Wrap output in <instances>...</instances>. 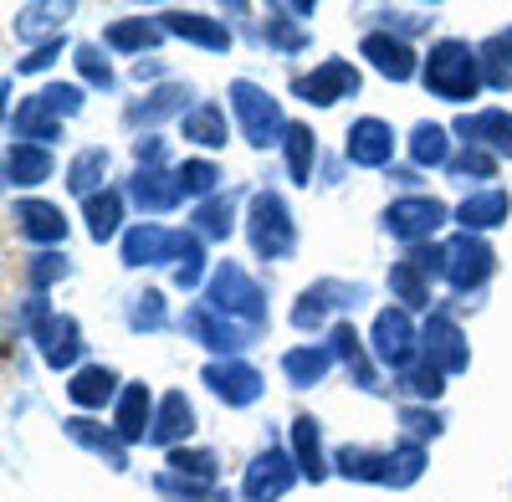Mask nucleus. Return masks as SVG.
Instances as JSON below:
<instances>
[{
    "label": "nucleus",
    "mask_w": 512,
    "mask_h": 502,
    "mask_svg": "<svg viewBox=\"0 0 512 502\" xmlns=\"http://www.w3.org/2000/svg\"><path fill=\"white\" fill-rule=\"evenodd\" d=\"M420 88L431 93V98H441V103L466 108V103L487 88L482 52L472 47V41H461V36L431 41V52H425V62H420Z\"/></svg>",
    "instance_id": "obj_1"
},
{
    "label": "nucleus",
    "mask_w": 512,
    "mask_h": 502,
    "mask_svg": "<svg viewBox=\"0 0 512 502\" xmlns=\"http://www.w3.org/2000/svg\"><path fill=\"white\" fill-rule=\"evenodd\" d=\"M200 303H210L216 313H226L231 323H241L251 333H262V339H267V328H272L267 287L256 282L241 262H216V267H210V282L200 292Z\"/></svg>",
    "instance_id": "obj_2"
},
{
    "label": "nucleus",
    "mask_w": 512,
    "mask_h": 502,
    "mask_svg": "<svg viewBox=\"0 0 512 502\" xmlns=\"http://www.w3.org/2000/svg\"><path fill=\"white\" fill-rule=\"evenodd\" d=\"M241 231L251 241L256 262H292L297 257V216L282 190H251Z\"/></svg>",
    "instance_id": "obj_3"
},
{
    "label": "nucleus",
    "mask_w": 512,
    "mask_h": 502,
    "mask_svg": "<svg viewBox=\"0 0 512 502\" xmlns=\"http://www.w3.org/2000/svg\"><path fill=\"white\" fill-rule=\"evenodd\" d=\"M226 103H231V118H236L241 139H246L256 154L282 149V139H287V129H292V118L282 113V98H272L262 82L236 77L231 88H226Z\"/></svg>",
    "instance_id": "obj_4"
},
{
    "label": "nucleus",
    "mask_w": 512,
    "mask_h": 502,
    "mask_svg": "<svg viewBox=\"0 0 512 502\" xmlns=\"http://www.w3.org/2000/svg\"><path fill=\"white\" fill-rule=\"evenodd\" d=\"M369 282H359V277H318V282H308L303 292H297V303H292V328L297 333H318V328H333V323H344L354 308H364L369 303Z\"/></svg>",
    "instance_id": "obj_5"
},
{
    "label": "nucleus",
    "mask_w": 512,
    "mask_h": 502,
    "mask_svg": "<svg viewBox=\"0 0 512 502\" xmlns=\"http://www.w3.org/2000/svg\"><path fill=\"white\" fill-rule=\"evenodd\" d=\"M451 221H456L451 205L436 200V195H420V190L395 195V200L379 211V231H384V236H395L405 251H410V246H425V241H436V231L451 226Z\"/></svg>",
    "instance_id": "obj_6"
},
{
    "label": "nucleus",
    "mask_w": 512,
    "mask_h": 502,
    "mask_svg": "<svg viewBox=\"0 0 512 502\" xmlns=\"http://www.w3.org/2000/svg\"><path fill=\"white\" fill-rule=\"evenodd\" d=\"M492 277H497V251L487 236H472V231L446 236V277L441 282L456 298H472V308H482V292Z\"/></svg>",
    "instance_id": "obj_7"
},
{
    "label": "nucleus",
    "mask_w": 512,
    "mask_h": 502,
    "mask_svg": "<svg viewBox=\"0 0 512 502\" xmlns=\"http://www.w3.org/2000/svg\"><path fill=\"white\" fill-rule=\"evenodd\" d=\"M190 226H164V221H134L123 231L118 241V257L128 272H149V267H169L175 272V262L185 257V246H190Z\"/></svg>",
    "instance_id": "obj_8"
},
{
    "label": "nucleus",
    "mask_w": 512,
    "mask_h": 502,
    "mask_svg": "<svg viewBox=\"0 0 512 502\" xmlns=\"http://www.w3.org/2000/svg\"><path fill=\"white\" fill-rule=\"evenodd\" d=\"M420 359L436 364L446 380L472 369V344H466V328H461V308L456 303H436L420 323Z\"/></svg>",
    "instance_id": "obj_9"
},
{
    "label": "nucleus",
    "mask_w": 512,
    "mask_h": 502,
    "mask_svg": "<svg viewBox=\"0 0 512 502\" xmlns=\"http://www.w3.org/2000/svg\"><path fill=\"white\" fill-rule=\"evenodd\" d=\"M180 333H185L190 344H200L210 359H246V349L262 339V333L231 323L226 313H216L210 303H190V308L180 313Z\"/></svg>",
    "instance_id": "obj_10"
},
{
    "label": "nucleus",
    "mask_w": 512,
    "mask_h": 502,
    "mask_svg": "<svg viewBox=\"0 0 512 502\" xmlns=\"http://www.w3.org/2000/svg\"><path fill=\"white\" fill-rule=\"evenodd\" d=\"M297 482H303V472H297L292 451H287L282 441H267V446L246 462L236 497H241V502H282Z\"/></svg>",
    "instance_id": "obj_11"
},
{
    "label": "nucleus",
    "mask_w": 512,
    "mask_h": 502,
    "mask_svg": "<svg viewBox=\"0 0 512 502\" xmlns=\"http://www.w3.org/2000/svg\"><path fill=\"white\" fill-rule=\"evenodd\" d=\"M359 88H364V72L349 57H323L318 67L292 77V98L308 108H338L344 98H359Z\"/></svg>",
    "instance_id": "obj_12"
},
{
    "label": "nucleus",
    "mask_w": 512,
    "mask_h": 502,
    "mask_svg": "<svg viewBox=\"0 0 512 502\" xmlns=\"http://www.w3.org/2000/svg\"><path fill=\"white\" fill-rule=\"evenodd\" d=\"M369 354L379 359L384 374H400L420 359V328H415V313L405 308H379L374 323H369Z\"/></svg>",
    "instance_id": "obj_13"
},
{
    "label": "nucleus",
    "mask_w": 512,
    "mask_h": 502,
    "mask_svg": "<svg viewBox=\"0 0 512 502\" xmlns=\"http://www.w3.org/2000/svg\"><path fill=\"white\" fill-rule=\"evenodd\" d=\"M195 103H200V98H195V82L169 77V82H159V88H149L144 98H134V103L123 108V129H134V134H154L164 118H185Z\"/></svg>",
    "instance_id": "obj_14"
},
{
    "label": "nucleus",
    "mask_w": 512,
    "mask_h": 502,
    "mask_svg": "<svg viewBox=\"0 0 512 502\" xmlns=\"http://www.w3.org/2000/svg\"><path fill=\"white\" fill-rule=\"evenodd\" d=\"M200 385L216 395L226 410H246V405H256L267 395V380H262V369H256L251 359H205Z\"/></svg>",
    "instance_id": "obj_15"
},
{
    "label": "nucleus",
    "mask_w": 512,
    "mask_h": 502,
    "mask_svg": "<svg viewBox=\"0 0 512 502\" xmlns=\"http://www.w3.org/2000/svg\"><path fill=\"white\" fill-rule=\"evenodd\" d=\"M395 149H400V134H395V123L390 118H354L349 123V134H344V159L354 164V170H384L390 175L395 170Z\"/></svg>",
    "instance_id": "obj_16"
},
{
    "label": "nucleus",
    "mask_w": 512,
    "mask_h": 502,
    "mask_svg": "<svg viewBox=\"0 0 512 502\" xmlns=\"http://www.w3.org/2000/svg\"><path fill=\"white\" fill-rule=\"evenodd\" d=\"M11 226H16V236L26 241V246H36V251H62V241H67V216H62V205H52V200H36V195H21V200H11Z\"/></svg>",
    "instance_id": "obj_17"
},
{
    "label": "nucleus",
    "mask_w": 512,
    "mask_h": 502,
    "mask_svg": "<svg viewBox=\"0 0 512 502\" xmlns=\"http://www.w3.org/2000/svg\"><path fill=\"white\" fill-rule=\"evenodd\" d=\"M328 344H333L338 364L349 369V380H354L364 395H379V400H390V395H395L390 385H384V374H379V359L369 354V339H359V328H354L349 318L328 328Z\"/></svg>",
    "instance_id": "obj_18"
},
{
    "label": "nucleus",
    "mask_w": 512,
    "mask_h": 502,
    "mask_svg": "<svg viewBox=\"0 0 512 502\" xmlns=\"http://www.w3.org/2000/svg\"><path fill=\"white\" fill-rule=\"evenodd\" d=\"M31 344H36V354H41V364L47 369H67V374H77L82 369V354H88V339H82V323L72 318V313H52L47 323H41L36 333H31Z\"/></svg>",
    "instance_id": "obj_19"
},
{
    "label": "nucleus",
    "mask_w": 512,
    "mask_h": 502,
    "mask_svg": "<svg viewBox=\"0 0 512 502\" xmlns=\"http://www.w3.org/2000/svg\"><path fill=\"white\" fill-rule=\"evenodd\" d=\"M123 195L128 205L144 216V221H159V216H175L185 205V190H180V175L175 170H134L123 180Z\"/></svg>",
    "instance_id": "obj_20"
},
{
    "label": "nucleus",
    "mask_w": 512,
    "mask_h": 502,
    "mask_svg": "<svg viewBox=\"0 0 512 502\" xmlns=\"http://www.w3.org/2000/svg\"><path fill=\"white\" fill-rule=\"evenodd\" d=\"M359 57H364L384 82H415V77H420V62H425V57H415L410 41H400V36H390V31H379V26L359 36Z\"/></svg>",
    "instance_id": "obj_21"
},
{
    "label": "nucleus",
    "mask_w": 512,
    "mask_h": 502,
    "mask_svg": "<svg viewBox=\"0 0 512 502\" xmlns=\"http://www.w3.org/2000/svg\"><path fill=\"white\" fill-rule=\"evenodd\" d=\"M154 16L169 36L190 41L200 52H231L236 47V26L226 16H205V11H154Z\"/></svg>",
    "instance_id": "obj_22"
},
{
    "label": "nucleus",
    "mask_w": 512,
    "mask_h": 502,
    "mask_svg": "<svg viewBox=\"0 0 512 502\" xmlns=\"http://www.w3.org/2000/svg\"><path fill=\"white\" fill-rule=\"evenodd\" d=\"M287 451H292V462H297V472H303L308 487H323L333 477V451L323 446V421L318 415H292Z\"/></svg>",
    "instance_id": "obj_23"
},
{
    "label": "nucleus",
    "mask_w": 512,
    "mask_h": 502,
    "mask_svg": "<svg viewBox=\"0 0 512 502\" xmlns=\"http://www.w3.org/2000/svg\"><path fill=\"white\" fill-rule=\"evenodd\" d=\"M451 134L472 149H487L492 159H512V108H477L451 123Z\"/></svg>",
    "instance_id": "obj_24"
},
{
    "label": "nucleus",
    "mask_w": 512,
    "mask_h": 502,
    "mask_svg": "<svg viewBox=\"0 0 512 502\" xmlns=\"http://www.w3.org/2000/svg\"><path fill=\"white\" fill-rule=\"evenodd\" d=\"M77 16L72 0H36V6H16L11 11V31L26 41V47H47V41L67 36V21Z\"/></svg>",
    "instance_id": "obj_25"
},
{
    "label": "nucleus",
    "mask_w": 512,
    "mask_h": 502,
    "mask_svg": "<svg viewBox=\"0 0 512 502\" xmlns=\"http://www.w3.org/2000/svg\"><path fill=\"white\" fill-rule=\"evenodd\" d=\"M62 436H67L72 446H82L88 456H98L108 472H128V441H123L113 426L93 421V415H67V421H62Z\"/></svg>",
    "instance_id": "obj_26"
},
{
    "label": "nucleus",
    "mask_w": 512,
    "mask_h": 502,
    "mask_svg": "<svg viewBox=\"0 0 512 502\" xmlns=\"http://www.w3.org/2000/svg\"><path fill=\"white\" fill-rule=\"evenodd\" d=\"M169 41V31L159 26V16H118L103 26V52H118V57H154Z\"/></svg>",
    "instance_id": "obj_27"
},
{
    "label": "nucleus",
    "mask_w": 512,
    "mask_h": 502,
    "mask_svg": "<svg viewBox=\"0 0 512 502\" xmlns=\"http://www.w3.org/2000/svg\"><path fill=\"white\" fill-rule=\"evenodd\" d=\"M241 200H251V190H221V195H210V200H200L195 211H190V231L205 241V246H221V241H231V231L241 226Z\"/></svg>",
    "instance_id": "obj_28"
},
{
    "label": "nucleus",
    "mask_w": 512,
    "mask_h": 502,
    "mask_svg": "<svg viewBox=\"0 0 512 502\" xmlns=\"http://www.w3.org/2000/svg\"><path fill=\"white\" fill-rule=\"evenodd\" d=\"M195 426H200V415H195L190 395H185V390H164V395H159V410H154L149 446H159V451H180V446L195 436Z\"/></svg>",
    "instance_id": "obj_29"
},
{
    "label": "nucleus",
    "mask_w": 512,
    "mask_h": 502,
    "mask_svg": "<svg viewBox=\"0 0 512 502\" xmlns=\"http://www.w3.org/2000/svg\"><path fill=\"white\" fill-rule=\"evenodd\" d=\"M6 139L11 144H41V149H52V144H62V118L31 93V98H21V108H6Z\"/></svg>",
    "instance_id": "obj_30"
},
{
    "label": "nucleus",
    "mask_w": 512,
    "mask_h": 502,
    "mask_svg": "<svg viewBox=\"0 0 512 502\" xmlns=\"http://www.w3.org/2000/svg\"><path fill=\"white\" fill-rule=\"evenodd\" d=\"M123 385H128V380H118V369H108V364H82L77 374H67V400H72L77 415H93V410H103V405H118Z\"/></svg>",
    "instance_id": "obj_31"
},
{
    "label": "nucleus",
    "mask_w": 512,
    "mask_h": 502,
    "mask_svg": "<svg viewBox=\"0 0 512 502\" xmlns=\"http://www.w3.org/2000/svg\"><path fill=\"white\" fill-rule=\"evenodd\" d=\"M154 410H159L154 390H149L144 380H128L123 395H118V405H113V421H108V426H113L128 446H139V441H149V431H154Z\"/></svg>",
    "instance_id": "obj_32"
},
{
    "label": "nucleus",
    "mask_w": 512,
    "mask_h": 502,
    "mask_svg": "<svg viewBox=\"0 0 512 502\" xmlns=\"http://www.w3.org/2000/svg\"><path fill=\"white\" fill-rule=\"evenodd\" d=\"M180 139L195 144L200 154H221V149L231 144V118H226V108L210 103V98H200V103L180 118Z\"/></svg>",
    "instance_id": "obj_33"
},
{
    "label": "nucleus",
    "mask_w": 512,
    "mask_h": 502,
    "mask_svg": "<svg viewBox=\"0 0 512 502\" xmlns=\"http://www.w3.org/2000/svg\"><path fill=\"white\" fill-rule=\"evenodd\" d=\"M507 216H512V195H507L502 185H492V190H472V195L456 205V231L487 236V231L507 226Z\"/></svg>",
    "instance_id": "obj_34"
},
{
    "label": "nucleus",
    "mask_w": 512,
    "mask_h": 502,
    "mask_svg": "<svg viewBox=\"0 0 512 502\" xmlns=\"http://www.w3.org/2000/svg\"><path fill=\"white\" fill-rule=\"evenodd\" d=\"M333 477L364 482V487H390V446H338Z\"/></svg>",
    "instance_id": "obj_35"
},
{
    "label": "nucleus",
    "mask_w": 512,
    "mask_h": 502,
    "mask_svg": "<svg viewBox=\"0 0 512 502\" xmlns=\"http://www.w3.org/2000/svg\"><path fill=\"white\" fill-rule=\"evenodd\" d=\"M451 129L446 123H431V118H420L415 129H410V139H405V154H410V170H441L446 175V164L456 159V149H451Z\"/></svg>",
    "instance_id": "obj_36"
},
{
    "label": "nucleus",
    "mask_w": 512,
    "mask_h": 502,
    "mask_svg": "<svg viewBox=\"0 0 512 502\" xmlns=\"http://www.w3.org/2000/svg\"><path fill=\"white\" fill-rule=\"evenodd\" d=\"M333 364H338V354H333L328 339L323 344H292L282 354V380L292 390H313V385H323L328 374H333Z\"/></svg>",
    "instance_id": "obj_37"
},
{
    "label": "nucleus",
    "mask_w": 512,
    "mask_h": 502,
    "mask_svg": "<svg viewBox=\"0 0 512 502\" xmlns=\"http://www.w3.org/2000/svg\"><path fill=\"white\" fill-rule=\"evenodd\" d=\"M123 216H128V195L118 185L98 190L93 200H82V221H88V241L108 246V241H123Z\"/></svg>",
    "instance_id": "obj_38"
},
{
    "label": "nucleus",
    "mask_w": 512,
    "mask_h": 502,
    "mask_svg": "<svg viewBox=\"0 0 512 502\" xmlns=\"http://www.w3.org/2000/svg\"><path fill=\"white\" fill-rule=\"evenodd\" d=\"M57 175V154L41 144H6V185L11 190H36L41 180Z\"/></svg>",
    "instance_id": "obj_39"
},
{
    "label": "nucleus",
    "mask_w": 512,
    "mask_h": 502,
    "mask_svg": "<svg viewBox=\"0 0 512 502\" xmlns=\"http://www.w3.org/2000/svg\"><path fill=\"white\" fill-rule=\"evenodd\" d=\"M108 170H113V154H108L103 144H88V149H77V154L67 159L62 180H67V190H72L77 200H93L98 190H108V185H103Z\"/></svg>",
    "instance_id": "obj_40"
},
{
    "label": "nucleus",
    "mask_w": 512,
    "mask_h": 502,
    "mask_svg": "<svg viewBox=\"0 0 512 502\" xmlns=\"http://www.w3.org/2000/svg\"><path fill=\"white\" fill-rule=\"evenodd\" d=\"M246 36L262 41V47H272L277 57H297V52H308V41H313L303 21L282 16L277 6H267V21H262V26H246Z\"/></svg>",
    "instance_id": "obj_41"
},
{
    "label": "nucleus",
    "mask_w": 512,
    "mask_h": 502,
    "mask_svg": "<svg viewBox=\"0 0 512 502\" xmlns=\"http://www.w3.org/2000/svg\"><path fill=\"white\" fill-rule=\"evenodd\" d=\"M123 323H128V333H164V328H180V318L169 313V303H164V292H159V287H139V292H128V303H123Z\"/></svg>",
    "instance_id": "obj_42"
},
{
    "label": "nucleus",
    "mask_w": 512,
    "mask_h": 502,
    "mask_svg": "<svg viewBox=\"0 0 512 502\" xmlns=\"http://www.w3.org/2000/svg\"><path fill=\"white\" fill-rule=\"evenodd\" d=\"M384 287H390L395 308H405V313H431V308H436V303H431V277H425L410 257L390 262V277H384Z\"/></svg>",
    "instance_id": "obj_43"
},
{
    "label": "nucleus",
    "mask_w": 512,
    "mask_h": 502,
    "mask_svg": "<svg viewBox=\"0 0 512 502\" xmlns=\"http://www.w3.org/2000/svg\"><path fill=\"white\" fill-rule=\"evenodd\" d=\"M282 164H287V180L297 190L313 185V170H318V134L308 129V123H292L287 139H282Z\"/></svg>",
    "instance_id": "obj_44"
},
{
    "label": "nucleus",
    "mask_w": 512,
    "mask_h": 502,
    "mask_svg": "<svg viewBox=\"0 0 512 502\" xmlns=\"http://www.w3.org/2000/svg\"><path fill=\"white\" fill-rule=\"evenodd\" d=\"M390 380H395L400 405H436V400L446 395V374H441L436 364H425V359H415L410 369L390 374Z\"/></svg>",
    "instance_id": "obj_45"
},
{
    "label": "nucleus",
    "mask_w": 512,
    "mask_h": 502,
    "mask_svg": "<svg viewBox=\"0 0 512 502\" xmlns=\"http://www.w3.org/2000/svg\"><path fill=\"white\" fill-rule=\"evenodd\" d=\"M72 277V257L67 251H31V257L21 262V287L31 292V298H47V292L57 282Z\"/></svg>",
    "instance_id": "obj_46"
},
{
    "label": "nucleus",
    "mask_w": 512,
    "mask_h": 502,
    "mask_svg": "<svg viewBox=\"0 0 512 502\" xmlns=\"http://www.w3.org/2000/svg\"><path fill=\"white\" fill-rule=\"evenodd\" d=\"M175 175H180V190H185V200H210V195H221L226 190V170L210 154H195V159H185V164H175Z\"/></svg>",
    "instance_id": "obj_47"
},
{
    "label": "nucleus",
    "mask_w": 512,
    "mask_h": 502,
    "mask_svg": "<svg viewBox=\"0 0 512 502\" xmlns=\"http://www.w3.org/2000/svg\"><path fill=\"white\" fill-rule=\"evenodd\" d=\"M497 164H502V159H492L487 149L461 144L456 159L446 164V180H456V185H466V190H492L487 180H497Z\"/></svg>",
    "instance_id": "obj_48"
},
{
    "label": "nucleus",
    "mask_w": 512,
    "mask_h": 502,
    "mask_svg": "<svg viewBox=\"0 0 512 502\" xmlns=\"http://www.w3.org/2000/svg\"><path fill=\"white\" fill-rule=\"evenodd\" d=\"M72 67H77L82 88H93V93H113V88H118V72H113V62L103 57V41H77Z\"/></svg>",
    "instance_id": "obj_49"
},
{
    "label": "nucleus",
    "mask_w": 512,
    "mask_h": 502,
    "mask_svg": "<svg viewBox=\"0 0 512 502\" xmlns=\"http://www.w3.org/2000/svg\"><path fill=\"white\" fill-rule=\"evenodd\" d=\"M154 492L164 502H236V492L221 487V482H190V477H175V472H159Z\"/></svg>",
    "instance_id": "obj_50"
},
{
    "label": "nucleus",
    "mask_w": 512,
    "mask_h": 502,
    "mask_svg": "<svg viewBox=\"0 0 512 502\" xmlns=\"http://www.w3.org/2000/svg\"><path fill=\"white\" fill-rule=\"evenodd\" d=\"M482 52V77L492 93H512V47H507V31H492L487 41H477Z\"/></svg>",
    "instance_id": "obj_51"
},
{
    "label": "nucleus",
    "mask_w": 512,
    "mask_h": 502,
    "mask_svg": "<svg viewBox=\"0 0 512 502\" xmlns=\"http://www.w3.org/2000/svg\"><path fill=\"white\" fill-rule=\"evenodd\" d=\"M164 472L190 477V482H221V456L210 446H180V451H169Z\"/></svg>",
    "instance_id": "obj_52"
},
{
    "label": "nucleus",
    "mask_w": 512,
    "mask_h": 502,
    "mask_svg": "<svg viewBox=\"0 0 512 502\" xmlns=\"http://www.w3.org/2000/svg\"><path fill=\"white\" fill-rule=\"evenodd\" d=\"M395 421H400V436L415 441V446H431V441L446 436V415L436 405H400Z\"/></svg>",
    "instance_id": "obj_53"
},
{
    "label": "nucleus",
    "mask_w": 512,
    "mask_h": 502,
    "mask_svg": "<svg viewBox=\"0 0 512 502\" xmlns=\"http://www.w3.org/2000/svg\"><path fill=\"white\" fill-rule=\"evenodd\" d=\"M374 21H379V31H390V36H400V41H415V36H425L436 26V11L431 6H415V11H390V6H379V11H369Z\"/></svg>",
    "instance_id": "obj_54"
},
{
    "label": "nucleus",
    "mask_w": 512,
    "mask_h": 502,
    "mask_svg": "<svg viewBox=\"0 0 512 502\" xmlns=\"http://www.w3.org/2000/svg\"><path fill=\"white\" fill-rule=\"evenodd\" d=\"M425 477V446H415V441H395L390 446V492H405V487H415Z\"/></svg>",
    "instance_id": "obj_55"
},
{
    "label": "nucleus",
    "mask_w": 512,
    "mask_h": 502,
    "mask_svg": "<svg viewBox=\"0 0 512 502\" xmlns=\"http://www.w3.org/2000/svg\"><path fill=\"white\" fill-rule=\"evenodd\" d=\"M134 170H175V164H169V139L139 134L134 139Z\"/></svg>",
    "instance_id": "obj_56"
},
{
    "label": "nucleus",
    "mask_w": 512,
    "mask_h": 502,
    "mask_svg": "<svg viewBox=\"0 0 512 502\" xmlns=\"http://www.w3.org/2000/svg\"><path fill=\"white\" fill-rule=\"evenodd\" d=\"M62 52H77V47H72V41H67V36H57V41H47V47H36V52H26V57L16 62V72H21V77H31V72H47V67H52V62H57Z\"/></svg>",
    "instance_id": "obj_57"
},
{
    "label": "nucleus",
    "mask_w": 512,
    "mask_h": 502,
    "mask_svg": "<svg viewBox=\"0 0 512 502\" xmlns=\"http://www.w3.org/2000/svg\"><path fill=\"white\" fill-rule=\"evenodd\" d=\"M405 257L425 272V277H446V241H425V246H410Z\"/></svg>",
    "instance_id": "obj_58"
},
{
    "label": "nucleus",
    "mask_w": 512,
    "mask_h": 502,
    "mask_svg": "<svg viewBox=\"0 0 512 502\" xmlns=\"http://www.w3.org/2000/svg\"><path fill=\"white\" fill-rule=\"evenodd\" d=\"M134 77H139V82H149V77H164V62H159V57H144V62H134ZM164 82H169V77H164Z\"/></svg>",
    "instance_id": "obj_59"
},
{
    "label": "nucleus",
    "mask_w": 512,
    "mask_h": 502,
    "mask_svg": "<svg viewBox=\"0 0 512 502\" xmlns=\"http://www.w3.org/2000/svg\"><path fill=\"white\" fill-rule=\"evenodd\" d=\"M395 185H420V170H390Z\"/></svg>",
    "instance_id": "obj_60"
},
{
    "label": "nucleus",
    "mask_w": 512,
    "mask_h": 502,
    "mask_svg": "<svg viewBox=\"0 0 512 502\" xmlns=\"http://www.w3.org/2000/svg\"><path fill=\"white\" fill-rule=\"evenodd\" d=\"M502 31H507V47H512V26H502Z\"/></svg>",
    "instance_id": "obj_61"
}]
</instances>
